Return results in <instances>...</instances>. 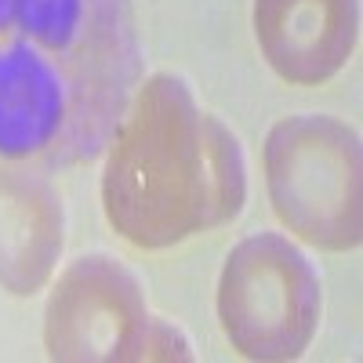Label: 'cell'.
<instances>
[{"label":"cell","mask_w":363,"mask_h":363,"mask_svg":"<svg viewBox=\"0 0 363 363\" xmlns=\"http://www.w3.org/2000/svg\"><path fill=\"white\" fill-rule=\"evenodd\" d=\"M131 77L128 0H0V157H91Z\"/></svg>","instance_id":"6da1fadb"},{"label":"cell","mask_w":363,"mask_h":363,"mask_svg":"<svg viewBox=\"0 0 363 363\" xmlns=\"http://www.w3.org/2000/svg\"><path fill=\"white\" fill-rule=\"evenodd\" d=\"M244 200L247 167L236 135L196 106L182 77L153 73L106 157L109 225L128 244L160 251L233 222Z\"/></svg>","instance_id":"7a4b0ae2"},{"label":"cell","mask_w":363,"mask_h":363,"mask_svg":"<svg viewBox=\"0 0 363 363\" xmlns=\"http://www.w3.org/2000/svg\"><path fill=\"white\" fill-rule=\"evenodd\" d=\"M265 186L280 222L320 251L363 240V153L349 124L323 113L280 120L265 138Z\"/></svg>","instance_id":"3957f363"},{"label":"cell","mask_w":363,"mask_h":363,"mask_svg":"<svg viewBox=\"0 0 363 363\" xmlns=\"http://www.w3.org/2000/svg\"><path fill=\"white\" fill-rule=\"evenodd\" d=\"M44 345L51 359L66 363L193 359L182 330L149 316L138 280L106 255L77 258L58 277L44 313Z\"/></svg>","instance_id":"277c9868"},{"label":"cell","mask_w":363,"mask_h":363,"mask_svg":"<svg viewBox=\"0 0 363 363\" xmlns=\"http://www.w3.org/2000/svg\"><path fill=\"white\" fill-rule=\"evenodd\" d=\"M320 277L280 233H255L229 251L218 280V320L233 349L258 363L298 359L320 323Z\"/></svg>","instance_id":"5b68a950"},{"label":"cell","mask_w":363,"mask_h":363,"mask_svg":"<svg viewBox=\"0 0 363 363\" xmlns=\"http://www.w3.org/2000/svg\"><path fill=\"white\" fill-rule=\"evenodd\" d=\"M255 37L277 77L323 84L356 51L359 0H255Z\"/></svg>","instance_id":"8992f818"},{"label":"cell","mask_w":363,"mask_h":363,"mask_svg":"<svg viewBox=\"0 0 363 363\" xmlns=\"http://www.w3.org/2000/svg\"><path fill=\"white\" fill-rule=\"evenodd\" d=\"M66 215L55 186L29 167H0V287L37 294L62 255Z\"/></svg>","instance_id":"52a82bcc"}]
</instances>
